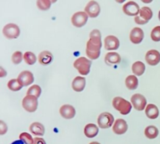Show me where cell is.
<instances>
[{
	"instance_id": "obj_34",
	"label": "cell",
	"mask_w": 160,
	"mask_h": 144,
	"mask_svg": "<svg viewBox=\"0 0 160 144\" xmlns=\"http://www.w3.org/2000/svg\"><path fill=\"white\" fill-rule=\"evenodd\" d=\"M7 125L3 121H0V135H4L7 131Z\"/></svg>"
},
{
	"instance_id": "obj_38",
	"label": "cell",
	"mask_w": 160,
	"mask_h": 144,
	"mask_svg": "<svg viewBox=\"0 0 160 144\" xmlns=\"http://www.w3.org/2000/svg\"><path fill=\"white\" fill-rule=\"evenodd\" d=\"M89 144H100V143L98 142H90Z\"/></svg>"
},
{
	"instance_id": "obj_37",
	"label": "cell",
	"mask_w": 160,
	"mask_h": 144,
	"mask_svg": "<svg viewBox=\"0 0 160 144\" xmlns=\"http://www.w3.org/2000/svg\"><path fill=\"white\" fill-rule=\"evenodd\" d=\"M6 75V72H5L4 69H3L2 67H1V75H0V76L4 77Z\"/></svg>"
},
{
	"instance_id": "obj_20",
	"label": "cell",
	"mask_w": 160,
	"mask_h": 144,
	"mask_svg": "<svg viewBox=\"0 0 160 144\" xmlns=\"http://www.w3.org/2000/svg\"><path fill=\"white\" fill-rule=\"evenodd\" d=\"M30 131L34 136H42L45 134V127L39 122H34L30 125Z\"/></svg>"
},
{
	"instance_id": "obj_1",
	"label": "cell",
	"mask_w": 160,
	"mask_h": 144,
	"mask_svg": "<svg viewBox=\"0 0 160 144\" xmlns=\"http://www.w3.org/2000/svg\"><path fill=\"white\" fill-rule=\"evenodd\" d=\"M90 39L86 45V54L91 59H96L99 57L102 48L101 33L98 29H94L89 34Z\"/></svg>"
},
{
	"instance_id": "obj_32",
	"label": "cell",
	"mask_w": 160,
	"mask_h": 144,
	"mask_svg": "<svg viewBox=\"0 0 160 144\" xmlns=\"http://www.w3.org/2000/svg\"><path fill=\"white\" fill-rule=\"evenodd\" d=\"M151 38L154 42L160 41V26L155 27L151 32Z\"/></svg>"
},
{
	"instance_id": "obj_36",
	"label": "cell",
	"mask_w": 160,
	"mask_h": 144,
	"mask_svg": "<svg viewBox=\"0 0 160 144\" xmlns=\"http://www.w3.org/2000/svg\"><path fill=\"white\" fill-rule=\"evenodd\" d=\"M11 144H25V143L23 142V141H21L20 139H19V140L14 141V142H12Z\"/></svg>"
},
{
	"instance_id": "obj_2",
	"label": "cell",
	"mask_w": 160,
	"mask_h": 144,
	"mask_svg": "<svg viewBox=\"0 0 160 144\" xmlns=\"http://www.w3.org/2000/svg\"><path fill=\"white\" fill-rule=\"evenodd\" d=\"M112 106L123 115H127L131 111V103L122 97L117 96L112 100Z\"/></svg>"
},
{
	"instance_id": "obj_3",
	"label": "cell",
	"mask_w": 160,
	"mask_h": 144,
	"mask_svg": "<svg viewBox=\"0 0 160 144\" xmlns=\"http://www.w3.org/2000/svg\"><path fill=\"white\" fill-rule=\"evenodd\" d=\"M92 66V61L85 57H79L73 63V67L78 70L80 75H88L90 72V68Z\"/></svg>"
},
{
	"instance_id": "obj_27",
	"label": "cell",
	"mask_w": 160,
	"mask_h": 144,
	"mask_svg": "<svg viewBox=\"0 0 160 144\" xmlns=\"http://www.w3.org/2000/svg\"><path fill=\"white\" fill-rule=\"evenodd\" d=\"M23 59H24L25 63L28 64V65H33L37 61V57L34 55V53H31V52H26L23 54Z\"/></svg>"
},
{
	"instance_id": "obj_8",
	"label": "cell",
	"mask_w": 160,
	"mask_h": 144,
	"mask_svg": "<svg viewBox=\"0 0 160 144\" xmlns=\"http://www.w3.org/2000/svg\"><path fill=\"white\" fill-rule=\"evenodd\" d=\"M131 103H132V106H134V109L137 110V111H143L145 108L147 104V100L144 95H142V94L136 93L131 96Z\"/></svg>"
},
{
	"instance_id": "obj_39",
	"label": "cell",
	"mask_w": 160,
	"mask_h": 144,
	"mask_svg": "<svg viewBox=\"0 0 160 144\" xmlns=\"http://www.w3.org/2000/svg\"><path fill=\"white\" fill-rule=\"evenodd\" d=\"M159 20H160V10H159Z\"/></svg>"
},
{
	"instance_id": "obj_10",
	"label": "cell",
	"mask_w": 160,
	"mask_h": 144,
	"mask_svg": "<svg viewBox=\"0 0 160 144\" xmlns=\"http://www.w3.org/2000/svg\"><path fill=\"white\" fill-rule=\"evenodd\" d=\"M85 13L92 18L97 17L100 13V6L96 1H90L85 6Z\"/></svg>"
},
{
	"instance_id": "obj_9",
	"label": "cell",
	"mask_w": 160,
	"mask_h": 144,
	"mask_svg": "<svg viewBox=\"0 0 160 144\" xmlns=\"http://www.w3.org/2000/svg\"><path fill=\"white\" fill-rule=\"evenodd\" d=\"M88 14L85 12L80 11V12H77L73 14L71 18V22L73 26L77 27V28H81L86 24V23L88 22Z\"/></svg>"
},
{
	"instance_id": "obj_11",
	"label": "cell",
	"mask_w": 160,
	"mask_h": 144,
	"mask_svg": "<svg viewBox=\"0 0 160 144\" xmlns=\"http://www.w3.org/2000/svg\"><path fill=\"white\" fill-rule=\"evenodd\" d=\"M138 4L134 1H130L125 3L123 6V11L128 16H138L140 12Z\"/></svg>"
},
{
	"instance_id": "obj_14",
	"label": "cell",
	"mask_w": 160,
	"mask_h": 144,
	"mask_svg": "<svg viewBox=\"0 0 160 144\" xmlns=\"http://www.w3.org/2000/svg\"><path fill=\"white\" fill-rule=\"evenodd\" d=\"M128 125L125 120L122 118L117 119L112 126V131L117 135H123L128 131Z\"/></svg>"
},
{
	"instance_id": "obj_26",
	"label": "cell",
	"mask_w": 160,
	"mask_h": 144,
	"mask_svg": "<svg viewBox=\"0 0 160 144\" xmlns=\"http://www.w3.org/2000/svg\"><path fill=\"white\" fill-rule=\"evenodd\" d=\"M145 135L148 139H155L159 135V129L156 126H154V125H150V126L145 128Z\"/></svg>"
},
{
	"instance_id": "obj_16",
	"label": "cell",
	"mask_w": 160,
	"mask_h": 144,
	"mask_svg": "<svg viewBox=\"0 0 160 144\" xmlns=\"http://www.w3.org/2000/svg\"><path fill=\"white\" fill-rule=\"evenodd\" d=\"M144 39V31L140 28H134L130 33V40L133 44H140Z\"/></svg>"
},
{
	"instance_id": "obj_19",
	"label": "cell",
	"mask_w": 160,
	"mask_h": 144,
	"mask_svg": "<svg viewBox=\"0 0 160 144\" xmlns=\"http://www.w3.org/2000/svg\"><path fill=\"white\" fill-rule=\"evenodd\" d=\"M86 85V79L84 77L78 76L73 80L72 82V88L76 92H81L84 90Z\"/></svg>"
},
{
	"instance_id": "obj_4",
	"label": "cell",
	"mask_w": 160,
	"mask_h": 144,
	"mask_svg": "<svg viewBox=\"0 0 160 144\" xmlns=\"http://www.w3.org/2000/svg\"><path fill=\"white\" fill-rule=\"evenodd\" d=\"M152 16V10L149 7L144 6V7L141 8L138 15L136 16V17H134V21H135V23H138V24H146V23L151 20Z\"/></svg>"
},
{
	"instance_id": "obj_35",
	"label": "cell",
	"mask_w": 160,
	"mask_h": 144,
	"mask_svg": "<svg viewBox=\"0 0 160 144\" xmlns=\"http://www.w3.org/2000/svg\"><path fill=\"white\" fill-rule=\"evenodd\" d=\"M33 144H46L45 139H42V138H38L36 137L34 138V142Z\"/></svg>"
},
{
	"instance_id": "obj_24",
	"label": "cell",
	"mask_w": 160,
	"mask_h": 144,
	"mask_svg": "<svg viewBox=\"0 0 160 144\" xmlns=\"http://www.w3.org/2000/svg\"><path fill=\"white\" fill-rule=\"evenodd\" d=\"M125 85L130 90H134L138 86V80L135 75H129L125 79Z\"/></svg>"
},
{
	"instance_id": "obj_28",
	"label": "cell",
	"mask_w": 160,
	"mask_h": 144,
	"mask_svg": "<svg viewBox=\"0 0 160 144\" xmlns=\"http://www.w3.org/2000/svg\"><path fill=\"white\" fill-rule=\"evenodd\" d=\"M41 92H42V89H41L40 86L38 85H34L28 89L27 94L30 95H34V96L38 98L41 95Z\"/></svg>"
},
{
	"instance_id": "obj_30",
	"label": "cell",
	"mask_w": 160,
	"mask_h": 144,
	"mask_svg": "<svg viewBox=\"0 0 160 144\" xmlns=\"http://www.w3.org/2000/svg\"><path fill=\"white\" fill-rule=\"evenodd\" d=\"M20 139L23 141L25 144H33L34 142V139L32 138L31 135L28 132H22L20 135Z\"/></svg>"
},
{
	"instance_id": "obj_17",
	"label": "cell",
	"mask_w": 160,
	"mask_h": 144,
	"mask_svg": "<svg viewBox=\"0 0 160 144\" xmlns=\"http://www.w3.org/2000/svg\"><path fill=\"white\" fill-rule=\"evenodd\" d=\"M59 113L63 118L72 119L75 117L76 111H75L74 107L71 105L65 104L61 106L60 109H59Z\"/></svg>"
},
{
	"instance_id": "obj_15",
	"label": "cell",
	"mask_w": 160,
	"mask_h": 144,
	"mask_svg": "<svg viewBox=\"0 0 160 144\" xmlns=\"http://www.w3.org/2000/svg\"><path fill=\"white\" fill-rule=\"evenodd\" d=\"M120 46V41L116 36L109 35L105 39L104 47L106 50H116Z\"/></svg>"
},
{
	"instance_id": "obj_29",
	"label": "cell",
	"mask_w": 160,
	"mask_h": 144,
	"mask_svg": "<svg viewBox=\"0 0 160 144\" xmlns=\"http://www.w3.org/2000/svg\"><path fill=\"white\" fill-rule=\"evenodd\" d=\"M7 86L11 91H14V92L20 90V89H22V87H23V86H22L19 83L18 80L17 79L9 80V82H8V84H7Z\"/></svg>"
},
{
	"instance_id": "obj_23",
	"label": "cell",
	"mask_w": 160,
	"mask_h": 144,
	"mask_svg": "<svg viewBox=\"0 0 160 144\" xmlns=\"http://www.w3.org/2000/svg\"><path fill=\"white\" fill-rule=\"evenodd\" d=\"M53 56L50 52L43 51L38 55V62L42 65H48L52 61Z\"/></svg>"
},
{
	"instance_id": "obj_13",
	"label": "cell",
	"mask_w": 160,
	"mask_h": 144,
	"mask_svg": "<svg viewBox=\"0 0 160 144\" xmlns=\"http://www.w3.org/2000/svg\"><path fill=\"white\" fill-rule=\"evenodd\" d=\"M145 60L149 65L156 66L160 62V53L156 49H151L147 52Z\"/></svg>"
},
{
	"instance_id": "obj_12",
	"label": "cell",
	"mask_w": 160,
	"mask_h": 144,
	"mask_svg": "<svg viewBox=\"0 0 160 144\" xmlns=\"http://www.w3.org/2000/svg\"><path fill=\"white\" fill-rule=\"evenodd\" d=\"M19 83L22 86H28L30 85L31 83L34 82V75L29 70H23L22 71L20 75H18L17 78Z\"/></svg>"
},
{
	"instance_id": "obj_25",
	"label": "cell",
	"mask_w": 160,
	"mask_h": 144,
	"mask_svg": "<svg viewBox=\"0 0 160 144\" xmlns=\"http://www.w3.org/2000/svg\"><path fill=\"white\" fill-rule=\"evenodd\" d=\"M131 68H132L133 73L138 76H141L145 71V65L142 61H136L135 63L133 64Z\"/></svg>"
},
{
	"instance_id": "obj_5",
	"label": "cell",
	"mask_w": 160,
	"mask_h": 144,
	"mask_svg": "<svg viewBox=\"0 0 160 144\" xmlns=\"http://www.w3.org/2000/svg\"><path fill=\"white\" fill-rule=\"evenodd\" d=\"M38 105V98L34 95H27L22 101V106L23 109L26 111L30 113H33L37 110Z\"/></svg>"
},
{
	"instance_id": "obj_7",
	"label": "cell",
	"mask_w": 160,
	"mask_h": 144,
	"mask_svg": "<svg viewBox=\"0 0 160 144\" xmlns=\"http://www.w3.org/2000/svg\"><path fill=\"white\" fill-rule=\"evenodd\" d=\"M114 122V117L110 113H102L98 117V125L101 128H109Z\"/></svg>"
},
{
	"instance_id": "obj_21",
	"label": "cell",
	"mask_w": 160,
	"mask_h": 144,
	"mask_svg": "<svg viewBox=\"0 0 160 144\" xmlns=\"http://www.w3.org/2000/svg\"><path fill=\"white\" fill-rule=\"evenodd\" d=\"M146 116L150 119H156L159 117V111L155 104H148L145 108Z\"/></svg>"
},
{
	"instance_id": "obj_33",
	"label": "cell",
	"mask_w": 160,
	"mask_h": 144,
	"mask_svg": "<svg viewBox=\"0 0 160 144\" xmlns=\"http://www.w3.org/2000/svg\"><path fill=\"white\" fill-rule=\"evenodd\" d=\"M23 54L21 52L17 51L12 55V61L14 64H19L21 63L22 59H23Z\"/></svg>"
},
{
	"instance_id": "obj_18",
	"label": "cell",
	"mask_w": 160,
	"mask_h": 144,
	"mask_svg": "<svg viewBox=\"0 0 160 144\" xmlns=\"http://www.w3.org/2000/svg\"><path fill=\"white\" fill-rule=\"evenodd\" d=\"M120 61H121V56L116 52H109V53H106V55L105 56V62L109 66L120 64Z\"/></svg>"
},
{
	"instance_id": "obj_22",
	"label": "cell",
	"mask_w": 160,
	"mask_h": 144,
	"mask_svg": "<svg viewBox=\"0 0 160 144\" xmlns=\"http://www.w3.org/2000/svg\"><path fill=\"white\" fill-rule=\"evenodd\" d=\"M98 128L95 124H88L84 128V135L88 138H94L98 135Z\"/></svg>"
},
{
	"instance_id": "obj_6",
	"label": "cell",
	"mask_w": 160,
	"mask_h": 144,
	"mask_svg": "<svg viewBox=\"0 0 160 144\" xmlns=\"http://www.w3.org/2000/svg\"><path fill=\"white\" fill-rule=\"evenodd\" d=\"M2 33L6 39H13L19 37L20 34V30L15 23H8L3 28Z\"/></svg>"
},
{
	"instance_id": "obj_31",
	"label": "cell",
	"mask_w": 160,
	"mask_h": 144,
	"mask_svg": "<svg viewBox=\"0 0 160 144\" xmlns=\"http://www.w3.org/2000/svg\"><path fill=\"white\" fill-rule=\"evenodd\" d=\"M37 6L41 10H47L51 6V2L49 0H38L37 1Z\"/></svg>"
}]
</instances>
